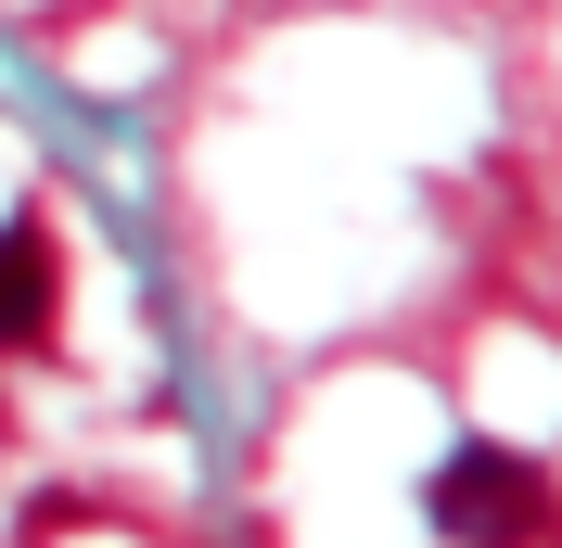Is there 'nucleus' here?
<instances>
[{
  "label": "nucleus",
  "instance_id": "obj_2",
  "mask_svg": "<svg viewBox=\"0 0 562 548\" xmlns=\"http://www.w3.org/2000/svg\"><path fill=\"white\" fill-rule=\"evenodd\" d=\"M52 307H65V255L38 217H0V344H52Z\"/></svg>",
  "mask_w": 562,
  "mask_h": 548
},
{
  "label": "nucleus",
  "instance_id": "obj_1",
  "mask_svg": "<svg viewBox=\"0 0 562 548\" xmlns=\"http://www.w3.org/2000/svg\"><path fill=\"white\" fill-rule=\"evenodd\" d=\"M435 523H448V536H473V548H512V536H537V523H550V484H537L512 446H460L448 472H435Z\"/></svg>",
  "mask_w": 562,
  "mask_h": 548
}]
</instances>
